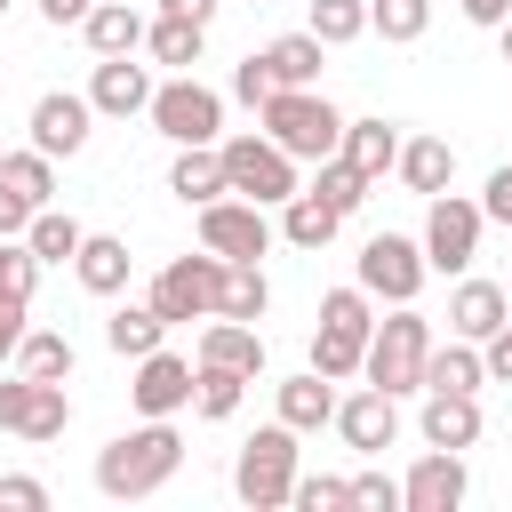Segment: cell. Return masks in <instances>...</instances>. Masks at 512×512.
Wrapping results in <instances>:
<instances>
[{"mask_svg":"<svg viewBox=\"0 0 512 512\" xmlns=\"http://www.w3.org/2000/svg\"><path fill=\"white\" fill-rule=\"evenodd\" d=\"M176 464H184L176 416H144L136 432H120V440L96 448V488H104L112 504H136V496H160V488L176 480Z\"/></svg>","mask_w":512,"mask_h":512,"instance_id":"obj_1","label":"cell"},{"mask_svg":"<svg viewBox=\"0 0 512 512\" xmlns=\"http://www.w3.org/2000/svg\"><path fill=\"white\" fill-rule=\"evenodd\" d=\"M256 120H264V136H272L288 160H312V168H320L328 152H344V112H336L320 88H280Z\"/></svg>","mask_w":512,"mask_h":512,"instance_id":"obj_2","label":"cell"},{"mask_svg":"<svg viewBox=\"0 0 512 512\" xmlns=\"http://www.w3.org/2000/svg\"><path fill=\"white\" fill-rule=\"evenodd\" d=\"M368 336H376V312H368V288H328L320 296V328H312V368L320 376H360L368 368Z\"/></svg>","mask_w":512,"mask_h":512,"instance_id":"obj_3","label":"cell"},{"mask_svg":"<svg viewBox=\"0 0 512 512\" xmlns=\"http://www.w3.org/2000/svg\"><path fill=\"white\" fill-rule=\"evenodd\" d=\"M296 424H264V432H248L240 440V456H232V496L240 504H256V512H280L288 496H296Z\"/></svg>","mask_w":512,"mask_h":512,"instance_id":"obj_4","label":"cell"},{"mask_svg":"<svg viewBox=\"0 0 512 512\" xmlns=\"http://www.w3.org/2000/svg\"><path fill=\"white\" fill-rule=\"evenodd\" d=\"M424 368H432V320L416 304H392V320H376V336H368L360 376L384 392H424Z\"/></svg>","mask_w":512,"mask_h":512,"instance_id":"obj_5","label":"cell"},{"mask_svg":"<svg viewBox=\"0 0 512 512\" xmlns=\"http://www.w3.org/2000/svg\"><path fill=\"white\" fill-rule=\"evenodd\" d=\"M224 256L216 248H200V256H176V264H160L152 272V312L168 320V328H192V320H216V304H224Z\"/></svg>","mask_w":512,"mask_h":512,"instance_id":"obj_6","label":"cell"},{"mask_svg":"<svg viewBox=\"0 0 512 512\" xmlns=\"http://www.w3.org/2000/svg\"><path fill=\"white\" fill-rule=\"evenodd\" d=\"M216 152H224V184H232L240 200H256V208H280V200L304 192V184H296V160H288L264 128H240V136H224Z\"/></svg>","mask_w":512,"mask_h":512,"instance_id":"obj_7","label":"cell"},{"mask_svg":"<svg viewBox=\"0 0 512 512\" xmlns=\"http://www.w3.org/2000/svg\"><path fill=\"white\" fill-rule=\"evenodd\" d=\"M168 144H224V96L216 88H200L192 72H176V80H160L152 88V112H144Z\"/></svg>","mask_w":512,"mask_h":512,"instance_id":"obj_8","label":"cell"},{"mask_svg":"<svg viewBox=\"0 0 512 512\" xmlns=\"http://www.w3.org/2000/svg\"><path fill=\"white\" fill-rule=\"evenodd\" d=\"M480 224H488L480 200L432 192V208H424V264H432V272H464V264L480 256Z\"/></svg>","mask_w":512,"mask_h":512,"instance_id":"obj_9","label":"cell"},{"mask_svg":"<svg viewBox=\"0 0 512 512\" xmlns=\"http://www.w3.org/2000/svg\"><path fill=\"white\" fill-rule=\"evenodd\" d=\"M424 240H408V232H376L368 248H360V288L368 296H384V304H416V288H424Z\"/></svg>","mask_w":512,"mask_h":512,"instance_id":"obj_10","label":"cell"},{"mask_svg":"<svg viewBox=\"0 0 512 512\" xmlns=\"http://www.w3.org/2000/svg\"><path fill=\"white\" fill-rule=\"evenodd\" d=\"M200 248H216L224 264H256V256L272 248V224H264V208H256V200L224 192V200H208V208H200Z\"/></svg>","mask_w":512,"mask_h":512,"instance_id":"obj_11","label":"cell"},{"mask_svg":"<svg viewBox=\"0 0 512 512\" xmlns=\"http://www.w3.org/2000/svg\"><path fill=\"white\" fill-rule=\"evenodd\" d=\"M464 488H472L464 448H424V456L408 464V480H400V512H456Z\"/></svg>","mask_w":512,"mask_h":512,"instance_id":"obj_12","label":"cell"},{"mask_svg":"<svg viewBox=\"0 0 512 512\" xmlns=\"http://www.w3.org/2000/svg\"><path fill=\"white\" fill-rule=\"evenodd\" d=\"M336 432H344V448H360V456H384V448L400 440V392L368 384V392L336 400Z\"/></svg>","mask_w":512,"mask_h":512,"instance_id":"obj_13","label":"cell"},{"mask_svg":"<svg viewBox=\"0 0 512 512\" xmlns=\"http://www.w3.org/2000/svg\"><path fill=\"white\" fill-rule=\"evenodd\" d=\"M128 400H136V416H176V408H192V360L184 352H144L136 360V384H128Z\"/></svg>","mask_w":512,"mask_h":512,"instance_id":"obj_14","label":"cell"},{"mask_svg":"<svg viewBox=\"0 0 512 512\" xmlns=\"http://www.w3.org/2000/svg\"><path fill=\"white\" fill-rule=\"evenodd\" d=\"M88 120H96V104H88V96H72V88H48V96L32 104V144H40L48 160H72V152L88 144Z\"/></svg>","mask_w":512,"mask_h":512,"instance_id":"obj_15","label":"cell"},{"mask_svg":"<svg viewBox=\"0 0 512 512\" xmlns=\"http://www.w3.org/2000/svg\"><path fill=\"white\" fill-rule=\"evenodd\" d=\"M88 104H96L104 120H136V112H152V72H144V64H128V56H96Z\"/></svg>","mask_w":512,"mask_h":512,"instance_id":"obj_16","label":"cell"},{"mask_svg":"<svg viewBox=\"0 0 512 512\" xmlns=\"http://www.w3.org/2000/svg\"><path fill=\"white\" fill-rule=\"evenodd\" d=\"M504 320H512V296H504V280H456V296H448V336H464V344H488Z\"/></svg>","mask_w":512,"mask_h":512,"instance_id":"obj_17","label":"cell"},{"mask_svg":"<svg viewBox=\"0 0 512 512\" xmlns=\"http://www.w3.org/2000/svg\"><path fill=\"white\" fill-rule=\"evenodd\" d=\"M168 192H176L184 208L224 200V192H232V184H224V152H216V144H176V160H168Z\"/></svg>","mask_w":512,"mask_h":512,"instance_id":"obj_18","label":"cell"},{"mask_svg":"<svg viewBox=\"0 0 512 512\" xmlns=\"http://www.w3.org/2000/svg\"><path fill=\"white\" fill-rule=\"evenodd\" d=\"M392 176H400L408 192H424V200H432V192H448V184H456V144H448V136H408V144H400V160H392Z\"/></svg>","mask_w":512,"mask_h":512,"instance_id":"obj_19","label":"cell"},{"mask_svg":"<svg viewBox=\"0 0 512 512\" xmlns=\"http://www.w3.org/2000/svg\"><path fill=\"white\" fill-rule=\"evenodd\" d=\"M72 272H80V288H88V296H120V288H128V272H136V256H128V240H120V232H88V240H80V256H72Z\"/></svg>","mask_w":512,"mask_h":512,"instance_id":"obj_20","label":"cell"},{"mask_svg":"<svg viewBox=\"0 0 512 512\" xmlns=\"http://www.w3.org/2000/svg\"><path fill=\"white\" fill-rule=\"evenodd\" d=\"M192 360H216V368H240V376H256L264 368V328H248V320H208L200 328V344H192Z\"/></svg>","mask_w":512,"mask_h":512,"instance_id":"obj_21","label":"cell"},{"mask_svg":"<svg viewBox=\"0 0 512 512\" xmlns=\"http://www.w3.org/2000/svg\"><path fill=\"white\" fill-rule=\"evenodd\" d=\"M272 400H280V424H296V432L336 424V376H320V368H304V376L272 384Z\"/></svg>","mask_w":512,"mask_h":512,"instance_id":"obj_22","label":"cell"},{"mask_svg":"<svg viewBox=\"0 0 512 512\" xmlns=\"http://www.w3.org/2000/svg\"><path fill=\"white\" fill-rule=\"evenodd\" d=\"M424 448H472L480 440V400L472 392H424Z\"/></svg>","mask_w":512,"mask_h":512,"instance_id":"obj_23","label":"cell"},{"mask_svg":"<svg viewBox=\"0 0 512 512\" xmlns=\"http://www.w3.org/2000/svg\"><path fill=\"white\" fill-rule=\"evenodd\" d=\"M144 32H152V24H144L128 0H96V8L80 16V40H88L96 56H136V48H144Z\"/></svg>","mask_w":512,"mask_h":512,"instance_id":"obj_24","label":"cell"},{"mask_svg":"<svg viewBox=\"0 0 512 512\" xmlns=\"http://www.w3.org/2000/svg\"><path fill=\"white\" fill-rule=\"evenodd\" d=\"M256 56L272 64V80H280V88H312V80H320V64H328V40H320V32H280V40H264Z\"/></svg>","mask_w":512,"mask_h":512,"instance_id":"obj_25","label":"cell"},{"mask_svg":"<svg viewBox=\"0 0 512 512\" xmlns=\"http://www.w3.org/2000/svg\"><path fill=\"white\" fill-rule=\"evenodd\" d=\"M400 144H408V136H400L392 120H344V160H352V168H360L368 184H376V176H392Z\"/></svg>","mask_w":512,"mask_h":512,"instance_id":"obj_26","label":"cell"},{"mask_svg":"<svg viewBox=\"0 0 512 512\" xmlns=\"http://www.w3.org/2000/svg\"><path fill=\"white\" fill-rule=\"evenodd\" d=\"M336 224H344V216H336L320 192H296V200H280V240H288V248H312V256H320V248L336 240Z\"/></svg>","mask_w":512,"mask_h":512,"instance_id":"obj_27","label":"cell"},{"mask_svg":"<svg viewBox=\"0 0 512 512\" xmlns=\"http://www.w3.org/2000/svg\"><path fill=\"white\" fill-rule=\"evenodd\" d=\"M104 344H112L120 360H144V352H160V344H168V320L152 312V296H144V304H120V312L104 320Z\"/></svg>","mask_w":512,"mask_h":512,"instance_id":"obj_28","label":"cell"},{"mask_svg":"<svg viewBox=\"0 0 512 512\" xmlns=\"http://www.w3.org/2000/svg\"><path fill=\"white\" fill-rule=\"evenodd\" d=\"M488 384V360H480V344H464V336H448V344H432V368H424V392H480Z\"/></svg>","mask_w":512,"mask_h":512,"instance_id":"obj_29","label":"cell"},{"mask_svg":"<svg viewBox=\"0 0 512 512\" xmlns=\"http://www.w3.org/2000/svg\"><path fill=\"white\" fill-rule=\"evenodd\" d=\"M248 384L256 376H240V368H216V360H192V408L208 416V424H224L240 400H248Z\"/></svg>","mask_w":512,"mask_h":512,"instance_id":"obj_30","label":"cell"},{"mask_svg":"<svg viewBox=\"0 0 512 512\" xmlns=\"http://www.w3.org/2000/svg\"><path fill=\"white\" fill-rule=\"evenodd\" d=\"M144 48H152V64H176V72H192V64H200V48H208V24H192V16H152Z\"/></svg>","mask_w":512,"mask_h":512,"instance_id":"obj_31","label":"cell"},{"mask_svg":"<svg viewBox=\"0 0 512 512\" xmlns=\"http://www.w3.org/2000/svg\"><path fill=\"white\" fill-rule=\"evenodd\" d=\"M216 312L256 328V320L272 312V280H264V264H232V272H224V304H216Z\"/></svg>","mask_w":512,"mask_h":512,"instance_id":"obj_32","label":"cell"},{"mask_svg":"<svg viewBox=\"0 0 512 512\" xmlns=\"http://www.w3.org/2000/svg\"><path fill=\"white\" fill-rule=\"evenodd\" d=\"M16 368H24V376H40V384H64V376H72V336H56V328H24Z\"/></svg>","mask_w":512,"mask_h":512,"instance_id":"obj_33","label":"cell"},{"mask_svg":"<svg viewBox=\"0 0 512 512\" xmlns=\"http://www.w3.org/2000/svg\"><path fill=\"white\" fill-rule=\"evenodd\" d=\"M0 184L24 192L32 208H48V200H56V160H48L40 144H32V152H0Z\"/></svg>","mask_w":512,"mask_h":512,"instance_id":"obj_34","label":"cell"},{"mask_svg":"<svg viewBox=\"0 0 512 512\" xmlns=\"http://www.w3.org/2000/svg\"><path fill=\"white\" fill-rule=\"evenodd\" d=\"M24 240H32V256H40V264H72L88 232H80V216H64V208H40Z\"/></svg>","mask_w":512,"mask_h":512,"instance_id":"obj_35","label":"cell"},{"mask_svg":"<svg viewBox=\"0 0 512 512\" xmlns=\"http://www.w3.org/2000/svg\"><path fill=\"white\" fill-rule=\"evenodd\" d=\"M64 424H72V392L32 376V408H24V424H16V432H24V440H64Z\"/></svg>","mask_w":512,"mask_h":512,"instance_id":"obj_36","label":"cell"},{"mask_svg":"<svg viewBox=\"0 0 512 512\" xmlns=\"http://www.w3.org/2000/svg\"><path fill=\"white\" fill-rule=\"evenodd\" d=\"M304 32H320L328 48H352V40L368 32V0H312V16H304Z\"/></svg>","mask_w":512,"mask_h":512,"instance_id":"obj_37","label":"cell"},{"mask_svg":"<svg viewBox=\"0 0 512 512\" xmlns=\"http://www.w3.org/2000/svg\"><path fill=\"white\" fill-rule=\"evenodd\" d=\"M424 24H432V0H368V32H384L392 48L424 40Z\"/></svg>","mask_w":512,"mask_h":512,"instance_id":"obj_38","label":"cell"},{"mask_svg":"<svg viewBox=\"0 0 512 512\" xmlns=\"http://www.w3.org/2000/svg\"><path fill=\"white\" fill-rule=\"evenodd\" d=\"M312 192H320V200H328L336 216H352V208L368 200V176H360V168H352L344 152H328V160H320V176H312Z\"/></svg>","mask_w":512,"mask_h":512,"instance_id":"obj_39","label":"cell"},{"mask_svg":"<svg viewBox=\"0 0 512 512\" xmlns=\"http://www.w3.org/2000/svg\"><path fill=\"white\" fill-rule=\"evenodd\" d=\"M296 512H344L352 504V480H336V472H296V496H288Z\"/></svg>","mask_w":512,"mask_h":512,"instance_id":"obj_40","label":"cell"},{"mask_svg":"<svg viewBox=\"0 0 512 512\" xmlns=\"http://www.w3.org/2000/svg\"><path fill=\"white\" fill-rule=\"evenodd\" d=\"M232 96L264 112V104L280 96V80H272V64H264V56H240V64H232Z\"/></svg>","mask_w":512,"mask_h":512,"instance_id":"obj_41","label":"cell"},{"mask_svg":"<svg viewBox=\"0 0 512 512\" xmlns=\"http://www.w3.org/2000/svg\"><path fill=\"white\" fill-rule=\"evenodd\" d=\"M352 504H360V512H400V480L368 464V472H352Z\"/></svg>","mask_w":512,"mask_h":512,"instance_id":"obj_42","label":"cell"},{"mask_svg":"<svg viewBox=\"0 0 512 512\" xmlns=\"http://www.w3.org/2000/svg\"><path fill=\"white\" fill-rule=\"evenodd\" d=\"M32 280H40V256H32V240H0V288L32 296Z\"/></svg>","mask_w":512,"mask_h":512,"instance_id":"obj_43","label":"cell"},{"mask_svg":"<svg viewBox=\"0 0 512 512\" xmlns=\"http://www.w3.org/2000/svg\"><path fill=\"white\" fill-rule=\"evenodd\" d=\"M24 328H32V296H16V288H0V360H16V344H24Z\"/></svg>","mask_w":512,"mask_h":512,"instance_id":"obj_44","label":"cell"},{"mask_svg":"<svg viewBox=\"0 0 512 512\" xmlns=\"http://www.w3.org/2000/svg\"><path fill=\"white\" fill-rule=\"evenodd\" d=\"M0 504H16V512H48V480H32V472H0Z\"/></svg>","mask_w":512,"mask_h":512,"instance_id":"obj_45","label":"cell"},{"mask_svg":"<svg viewBox=\"0 0 512 512\" xmlns=\"http://www.w3.org/2000/svg\"><path fill=\"white\" fill-rule=\"evenodd\" d=\"M24 408H32V376L16 368V376H0V432H16V424H24Z\"/></svg>","mask_w":512,"mask_h":512,"instance_id":"obj_46","label":"cell"},{"mask_svg":"<svg viewBox=\"0 0 512 512\" xmlns=\"http://www.w3.org/2000/svg\"><path fill=\"white\" fill-rule=\"evenodd\" d=\"M480 208H488V224H504V232H512V160H504V168H488V192H480Z\"/></svg>","mask_w":512,"mask_h":512,"instance_id":"obj_47","label":"cell"},{"mask_svg":"<svg viewBox=\"0 0 512 512\" xmlns=\"http://www.w3.org/2000/svg\"><path fill=\"white\" fill-rule=\"evenodd\" d=\"M32 216H40V208H32L24 192H8V184H0V240H24V232H32Z\"/></svg>","mask_w":512,"mask_h":512,"instance_id":"obj_48","label":"cell"},{"mask_svg":"<svg viewBox=\"0 0 512 512\" xmlns=\"http://www.w3.org/2000/svg\"><path fill=\"white\" fill-rule=\"evenodd\" d=\"M480 360H488V376H496V384H512V320H504V328L480 344Z\"/></svg>","mask_w":512,"mask_h":512,"instance_id":"obj_49","label":"cell"},{"mask_svg":"<svg viewBox=\"0 0 512 512\" xmlns=\"http://www.w3.org/2000/svg\"><path fill=\"white\" fill-rule=\"evenodd\" d=\"M456 8H464V16H472V24H488V32H496V24H504V16H512V0H456Z\"/></svg>","mask_w":512,"mask_h":512,"instance_id":"obj_50","label":"cell"},{"mask_svg":"<svg viewBox=\"0 0 512 512\" xmlns=\"http://www.w3.org/2000/svg\"><path fill=\"white\" fill-rule=\"evenodd\" d=\"M88 8H96V0H40V16H48V24H56V32H64V24H80V16H88Z\"/></svg>","mask_w":512,"mask_h":512,"instance_id":"obj_51","label":"cell"},{"mask_svg":"<svg viewBox=\"0 0 512 512\" xmlns=\"http://www.w3.org/2000/svg\"><path fill=\"white\" fill-rule=\"evenodd\" d=\"M224 0H160V16H192V24H216Z\"/></svg>","mask_w":512,"mask_h":512,"instance_id":"obj_52","label":"cell"},{"mask_svg":"<svg viewBox=\"0 0 512 512\" xmlns=\"http://www.w3.org/2000/svg\"><path fill=\"white\" fill-rule=\"evenodd\" d=\"M496 48H504V64H512V16H504V24H496Z\"/></svg>","mask_w":512,"mask_h":512,"instance_id":"obj_53","label":"cell"},{"mask_svg":"<svg viewBox=\"0 0 512 512\" xmlns=\"http://www.w3.org/2000/svg\"><path fill=\"white\" fill-rule=\"evenodd\" d=\"M0 16H8V0H0Z\"/></svg>","mask_w":512,"mask_h":512,"instance_id":"obj_54","label":"cell"}]
</instances>
